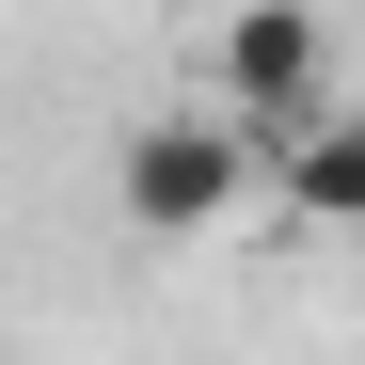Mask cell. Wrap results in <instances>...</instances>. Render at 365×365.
I'll return each instance as SVG.
<instances>
[{
  "mask_svg": "<svg viewBox=\"0 0 365 365\" xmlns=\"http://www.w3.org/2000/svg\"><path fill=\"white\" fill-rule=\"evenodd\" d=\"M255 191H270V143L238 128V111H143V128L111 143V207H128V238H222Z\"/></svg>",
  "mask_w": 365,
  "mask_h": 365,
  "instance_id": "obj_1",
  "label": "cell"
},
{
  "mask_svg": "<svg viewBox=\"0 0 365 365\" xmlns=\"http://www.w3.org/2000/svg\"><path fill=\"white\" fill-rule=\"evenodd\" d=\"M207 80H222V111H238L255 143L318 128V111H334V32H318V0H238L222 48H207Z\"/></svg>",
  "mask_w": 365,
  "mask_h": 365,
  "instance_id": "obj_2",
  "label": "cell"
},
{
  "mask_svg": "<svg viewBox=\"0 0 365 365\" xmlns=\"http://www.w3.org/2000/svg\"><path fill=\"white\" fill-rule=\"evenodd\" d=\"M270 207H302V222L365 238V111H349V96L318 111V128H286V143H270Z\"/></svg>",
  "mask_w": 365,
  "mask_h": 365,
  "instance_id": "obj_3",
  "label": "cell"
}]
</instances>
